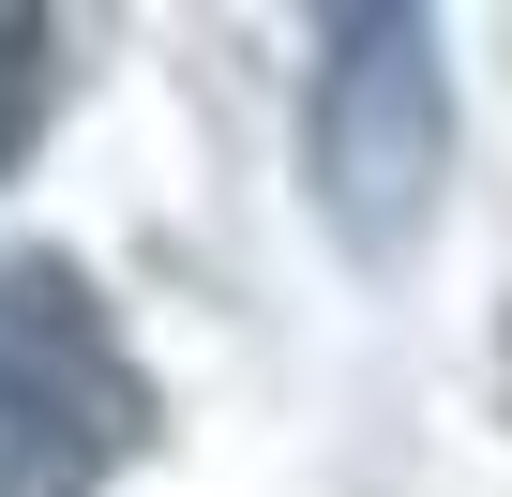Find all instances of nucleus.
<instances>
[{"label": "nucleus", "mask_w": 512, "mask_h": 497, "mask_svg": "<svg viewBox=\"0 0 512 497\" xmlns=\"http://www.w3.org/2000/svg\"><path fill=\"white\" fill-rule=\"evenodd\" d=\"M302 181H317V226L347 241L362 272H392L407 241L437 226V181H452V46L407 0H332L302 31Z\"/></svg>", "instance_id": "f257e3e1"}, {"label": "nucleus", "mask_w": 512, "mask_h": 497, "mask_svg": "<svg viewBox=\"0 0 512 497\" xmlns=\"http://www.w3.org/2000/svg\"><path fill=\"white\" fill-rule=\"evenodd\" d=\"M166 437L151 362L121 347L106 287L46 241L0 257V497H106Z\"/></svg>", "instance_id": "f03ea898"}, {"label": "nucleus", "mask_w": 512, "mask_h": 497, "mask_svg": "<svg viewBox=\"0 0 512 497\" xmlns=\"http://www.w3.org/2000/svg\"><path fill=\"white\" fill-rule=\"evenodd\" d=\"M46 106H61V16H31V0H0V181L31 166Z\"/></svg>", "instance_id": "7ed1b4c3"}]
</instances>
